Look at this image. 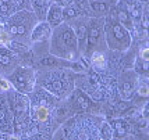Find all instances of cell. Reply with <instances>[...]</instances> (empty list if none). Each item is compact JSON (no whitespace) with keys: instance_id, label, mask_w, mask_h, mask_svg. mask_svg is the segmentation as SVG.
<instances>
[{"instance_id":"obj_15","label":"cell","mask_w":149,"mask_h":140,"mask_svg":"<svg viewBox=\"0 0 149 140\" xmlns=\"http://www.w3.org/2000/svg\"><path fill=\"white\" fill-rule=\"evenodd\" d=\"M100 133H102L103 140H111V137H113V128L110 126V123L103 122L102 123V129H100Z\"/></svg>"},{"instance_id":"obj_16","label":"cell","mask_w":149,"mask_h":140,"mask_svg":"<svg viewBox=\"0 0 149 140\" xmlns=\"http://www.w3.org/2000/svg\"><path fill=\"white\" fill-rule=\"evenodd\" d=\"M77 8L74 6H67L64 7V10H63V18L64 19H72V18H77Z\"/></svg>"},{"instance_id":"obj_1","label":"cell","mask_w":149,"mask_h":140,"mask_svg":"<svg viewBox=\"0 0 149 140\" xmlns=\"http://www.w3.org/2000/svg\"><path fill=\"white\" fill-rule=\"evenodd\" d=\"M49 51L53 56L64 58L68 61H74L78 56V43L75 33L70 25L60 24L54 28L50 40V49Z\"/></svg>"},{"instance_id":"obj_24","label":"cell","mask_w":149,"mask_h":140,"mask_svg":"<svg viewBox=\"0 0 149 140\" xmlns=\"http://www.w3.org/2000/svg\"><path fill=\"white\" fill-rule=\"evenodd\" d=\"M47 1L49 0H35V4H36V7H45V4Z\"/></svg>"},{"instance_id":"obj_8","label":"cell","mask_w":149,"mask_h":140,"mask_svg":"<svg viewBox=\"0 0 149 140\" xmlns=\"http://www.w3.org/2000/svg\"><path fill=\"white\" fill-rule=\"evenodd\" d=\"M74 33H75V38H77L78 50L85 47L86 46V36H88V26L82 22H78L77 28L74 29Z\"/></svg>"},{"instance_id":"obj_5","label":"cell","mask_w":149,"mask_h":140,"mask_svg":"<svg viewBox=\"0 0 149 140\" xmlns=\"http://www.w3.org/2000/svg\"><path fill=\"white\" fill-rule=\"evenodd\" d=\"M50 36V26L46 22H39L38 25L32 29L31 33V40L32 43H40Z\"/></svg>"},{"instance_id":"obj_25","label":"cell","mask_w":149,"mask_h":140,"mask_svg":"<svg viewBox=\"0 0 149 140\" xmlns=\"http://www.w3.org/2000/svg\"><path fill=\"white\" fill-rule=\"evenodd\" d=\"M53 140H65V137H64V134H63V132L60 130L58 133H56V136H54V139Z\"/></svg>"},{"instance_id":"obj_7","label":"cell","mask_w":149,"mask_h":140,"mask_svg":"<svg viewBox=\"0 0 149 140\" xmlns=\"http://www.w3.org/2000/svg\"><path fill=\"white\" fill-rule=\"evenodd\" d=\"M63 10L60 4H52L49 7V11H47V24L49 26H58L63 22Z\"/></svg>"},{"instance_id":"obj_31","label":"cell","mask_w":149,"mask_h":140,"mask_svg":"<svg viewBox=\"0 0 149 140\" xmlns=\"http://www.w3.org/2000/svg\"><path fill=\"white\" fill-rule=\"evenodd\" d=\"M0 140H4V139H3V137H0Z\"/></svg>"},{"instance_id":"obj_6","label":"cell","mask_w":149,"mask_h":140,"mask_svg":"<svg viewBox=\"0 0 149 140\" xmlns=\"http://www.w3.org/2000/svg\"><path fill=\"white\" fill-rule=\"evenodd\" d=\"M99 39H100V28H99V21H91V25H89V35L86 36V46H85V49L86 50H91L93 49L95 46L97 45V42H99Z\"/></svg>"},{"instance_id":"obj_9","label":"cell","mask_w":149,"mask_h":140,"mask_svg":"<svg viewBox=\"0 0 149 140\" xmlns=\"http://www.w3.org/2000/svg\"><path fill=\"white\" fill-rule=\"evenodd\" d=\"M117 21L128 32L134 29V21L130 18V15L127 14V11L124 8H121V7H117Z\"/></svg>"},{"instance_id":"obj_30","label":"cell","mask_w":149,"mask_h":140,"mask_svg":"<svg viewBox=\"0 0 149 140\" xmlns=\"http://www.w3.org/2000/svg\"><path fill=\"white\" fill-rule=\"evenodd\" d=\"M142 25H143V28H145V29L148 28V19H146V17H145V19L142 21Z\"/></svg>"},{"instance_id":"obj_4","label":"cell","mask_w":149,"mask_h":140,"mask_svg":"<svg viewBox=\"0 0 149 140\" xmlns=\"http://www.w3.org/2000/svg\"><path fill=\"white\" fill-rule=\"evenodd\" d=\"M135 86H136V75L134 71H127V72L121 74V77L118 79V89H120L121 99L130 100L132 97L134 90H135Z\"/></svg>"},{"instance_id":"obj_12","label":"cell","mask_w":149,"mask_h":140,"mask_svg":"<svg viewBox=\"0 0 149 140\" xmlns=\"http://www.w3.org/2000/svg\"><path fill=\"white\" fill-rule=\"evenodd\" d=\"M46 89L50 90V93H53V94H57L60 96L61 93H63V90H64V85H63V82L61 81H50V82L47 83V85H45Z\"/></svg>"},{"instance_id":"obj_26","label":"cell","mask_w":149,"mask_h":140,"mask_svg":"<svg viewBox=\"0 0 149 140\" xmlns=\"http://www.w3.org/2000/svg\"><path fill=\"white\" fill-rule=\"evenodd\" d=\"M58 3H60L61 6L67 7V6H70V4H71V0H58Z\"/></svg>"},{"instance_id":"obj_14","label":"cell","mask_w":149,"mask_h":140,"mask_svg":"<svg viewBox=\"0 0 149 140\" xmlns=\"http://www.w3.org/2000/svg\"><path fill=\"white\" fill-rule=\"evenodd\" d=\"M113 132L116 133L117 137H123V136H125V133H127V125H125V122L116 121V125H114V130H113Z\"/></svg>"},{"instance_id":"obj_19","label":"cell","mask_w":149,"mask_h":140,"mask_svg":"<svg viewBox=\"0 0 149 140\" xmlns=\"http://www.w3.org/2000/svg\"><path fill=\"white\" fill-rule=\"evenodd\" d=\"M11 38H10V33L6 31H0V43L1 45H10Z\"/></svg>"},{"instance_id":"obj_23","label":"cell","mask_w":149,"mask_h":140,"mask_svg":"<svg viewBox=\"0 0 149 140\" xmlns=\"http://www.w3.org/2000/svg\"><path fill=\"white\" fill-rule=\"evenodd\" d=\"M141 57L143 58V61H145V63H148V60H149L148 47H145V49H142V50H141Z\"/></svg>"},{"instance_id":"obj_11","label":"cell","mask_w":149,"mask_h":140,"mask_svg":"<svg viewBox=\"0 0 149 140\" xmlns=\"http://www.w3.org/2000/svg\"><path fill=\"white\" fill-rule=\"evenodd\" d=\"M91 61L99 70H103L104 67H106V58H104L103 53H100V51H93V53H92Z\"/></svg>"},{"instance_id":"obj_17","label":"cell","mask_w":149,"mask_h":140,"mask_svg":"<svg viewBox=\"0 0 149 140\" xmlns=\"http://www.w3.org/2000/svg\"><path fill=\"white\" fill-rule=\"evenodd\" d=\"M36 118H38L40 122L47 121V118H49V108L39 106L38 108H36Z\"/></svg>"},{"instance_id":"obj_27","label":"cell","mask_w":149,"mask_h":140,"mask_svg":"<svg viewBox=\"0 0 149 140\" xmlns=\"http://www.w3.org/2000/svg\"><path fill=\"white\" fill-rule=\"evenodd\" d=\"M7 10H8V6H7V4H1V6H0V11H1V13H7Z\"/></svg>"},{"instance_id":"obj_2","label":"cell","mask_w":149,"mask_h":140,"mask_svg":"<svg viewBox=\"0 0 149 140\" xmlns=\"http://www.w3.org/2000/svg\"><path fill=\"white\" fill-rule=\"evenodd\" d=\"M104 35L107 47L113 51H125L131 46V35L117 18H109L104 25Z\"/></svg>"},{"instance_id":"obj_18","label":"cell","mask_w":149,"mask_h":140,"mask_svg":"<svg viewBox=\"0 0 149 140\" xmlns=\"http://www.w3.org/2000/svg\"><path fill=\"white\" fill-rule=\"evenodd\" d=\"M77 104L81 107V108H88L89 106H91V101H89V99L86 97V96H84V94H79L77 97Z\"/></svg>"},{"instance_id":"obj_29","label":"cell","mask_w":149,"mask_h":140,"mask_svg":"<svg viewBox=\"0 0 149 140\" xmlns=\"http://www.w3.org/2000/svg\"><path fill=\"white\" fill-rule=\"evenodd\" d=\"M4 114H6V111H4V110H0V122L3 121V118H4Z\"/></svg>"},{"instance_id":"obj_20","label":"cell","mask_w":149,"mask_h":140,"mask_svg":"<svg viewBox=\"0 0 149 140\" xmlns=\"http://www.w3.org/2000/svg\"><path fill=\"white\" fill-rule=\"evenodd\" d=\"M10 88H11L10 81H7V79H4V78H0V89L7 92V90H10Z\"/></svg>"},{"instance_id":"obj_21","label":"cell","mask_w":149,"mask_h":140,"mask_svg":"<svg viewBox=\"0 0 149 140\" xmlns=\"http://www.w3.org/2000/svg\"><path fill=\"white\" fill-rule=\"evenodd\" d=\"M148 93H149V89L146 85H141V88L138 89V94L142 96V97H148Z\"/></svg>"},{"instance_id":"obj_10","label":"cell","mask_w":149,"mask_h":140,"mask_svg":"<svg viewBox=\"0 0 149 140\" xmlns=\"http://www.w3.org/2000/svg\"><path fill=\"white\" fill-rule=\"evenodd\" d=\"M92 10L97 14H106L110 11L111 1L110 0H93L91 3Z\"/></svg>"},{"instance_id":"obj_28","label":"cell","mask_w":149,"mask_h":140,"mask_svg":"<svg viewBox=\"0 0 149 140\" xmlns=\"http://www.w3.org/2000/svg\"><path fill=\"white\" fill-rule=\"evenodd\" d=\"M7 140H19V137L18 136H15V134H11V136L7 137Z\"/></svg>"},{"instance_id":"obj_3","label":"cell","mask_w":149,"mask_h":140,"mask_svg":"<svg viewBox=\"0 0 149 140\" xmlns=\"http://www.w3.org/2000/svg\"><path fill=\"white\" fill-rule=\"evenodd\" d=\"M13 85L24 93L31 92L33 88V71L29 68H18L11 75V86Z\"/></svg>"},{"instance_id":"obj_13","label":"cell","mask_w":149,"mask_h":140,"mask_svg":"<svg viewBox=\"0 0 149 140\" xmlns=\"http://www.w3.org/2000/svg\"><path fill=\"white\" fill-rule=\"evenodd\" d=\"M124 10L127 11V14L130 15V18L132 19V21H136V19L141 18V11L138 10V7H136L135 4L127 3V4H125V8H124Z\"/></svg>"},{"instance_id":"obj_22","label":"cell","mask_w":149,"mask_h":140,"mask_svg":"<svg viewBox=\"0 0 149 140\" xmlns=\"http://www.w3.org/2000/svg\"><path fill=\"white\" fill-rule=\"evenodd\" d=\"M8 63H10V57H8L7 54H4L3 50H0V64H4V65H6V64H8Z\"/></svg>"}]
</instances>
